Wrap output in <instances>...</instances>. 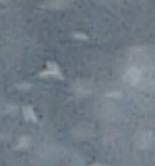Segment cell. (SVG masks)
<instances>
[{
	"label": "cell",
	"mask_w": 155,
	"mask_h": 166,
	"mask_svg": "<svg viewBox=\"0 0 155 166\" xmlns=\"http://www.w3.org/2000/svg\"><path fill=\"white\" fill-rule=\"evenodd\" d=\"M73 134L77 138H81V139L90 138L95 135V128L88 123H82L74 129Z\"/></svg>",
	"instance_id": "cell-4"
},
{
	"label": "cell",
	"mask_w": 155,
	"mask_h": 166,
	"mask_svg": "<svg viewBox=\"0 0 155 166\" xmlns=\"http://www.w3.org/2000/svg\"><path fill=\"white\" fill-rule=\"evenodd\" d=\"M23 114H24V117H25L27 120L34 122L37 121L36 114H35L32 108H31L30 106H26V107L23 108Z\"/></svg>",
	"instance_id": "cell-9"
},
{
	"label": "cell",
	"mask_w": 155,
	"mask_h": 166,
	"mask_svg": "<svg viewBox=\"0 0 155 166\" xmlns=\"http://www.w3.org/2000/svg\"><path fill=\"white\" fill-rule=\"evenodd\" d=\"M125 79L130 86H136L142 79V72L137 67L132 66L125 72Z\"/></svg>",
	"instance_id": "cell-3"
},
{
	"label": "cell",
	"mask_w": 155,
	"mask_h": 166,
	"mask_svg": "<svg viewBox=\"0 0 155 166\" xmlns=\"http://www.w3.org/2000/svg\"><path fill=\"white\" fill-rule=\"evenodd\" d=\"M42 154L45 156H57V154L60 152L61 149L59 147H54V146H45L42 148Z\"/></svg>",
	"instance_id": "cell-8"
},
{
	"label": "cell",
	"mask_w": 155,
	"mask_h": 166,
	"mask_svg": "<svg viewBox=\"0 0 155 166\" xmlns=\"http://www.w3.org/2000/svg\"><path fill=\"white\" fill-rule=\"evenodd\" d=\"M30 143V140L28 137H23L20 141H19V147H28V145Z\"/></svg>",
	"instance_id": "cell-10"
},
{
	"label": "cell",
	"mask_w": 155,
	"mask_h": 166,
	"mask_svg": "<svg viewBox=\"0 0 155 166\" xmlns=\"http://www.w3.org/2000/svg\"><path fill=\"white\" fill-rule=\"evenodd\" d=\"M70 0H48L46 1L44 7L49 9H64L68 8Z\"/></svg>",
	"instance_id": "cell-5"
},
{
	"label": "cell",
	"mask_w": 155,
	"mask_h": 166,
	"mask_svg": "<svg viewBox=\"0 0 155 166\" xmlns=\"http://www.w3.org/2000/svg\"><path fill=\"white\" fill-rule=\"evenodd\" d=\"M41 76H52L55 77H61V71L59 69V67L57 66L55 63L53 62H49L47 64V68L44 72L41 73Z\"/></svg>",
	"instance_id": "cell-6"
},
{
	"label": "cell",
	"mask_w": 155,
	"mask_h": 166,
	"mask_svg": "<svg viewBox=\"0 0 155 166\" xmlns=\"http://www.w3.org/2000/svg\"><path fill=\"white\" fill-rule=\"evenodd\" d=\"M75 91L81 95H87L91 92V86L90 83H87L86 80H81L75 83Z\"/></svg>",
	"instance_id": "cell-7"
},
{
	"label": "cell",
	"mask_w": 155,
	"mask_h": 166,
	"mask_svg": "<svg viewBox=\"0 0 155 166\" xmlns=\"http://www.w3.org/2000/svg\"><path fill=\"white\" fill-rule=\"evenodd\" d=\"M76 37L79 38H81V39H85L84 38H86V36L83 35V34H76Z\"/></svg>",
	"instance_id": "cell-11"
},
{
	"label": "cell",
	"mask_w": 155,
	"mask_h": 166,
	"mask_svg": "<svg viewBox=\"0 0 155 166\" xmlns=\"http://www.w3.org/2000/svg\"><path fill=\"white\" fill-rule=\"evenodd\" d=\"M4 1H6V0H0V2H4Z\"/></svg>",
	"instance_id": "cell-12"
},
{
	"label": "cell",
	"mask_w": 155,
	"mask_h": 166,
	"mask_svg": "<svg viewBox=\"0 0 155 166\" xmlns=\"http://www.w3.org/2000/svg\"><path fill=\"white\" fill-rule=\"evenodd\" d=\"M94 166H99V165H94Z\"/></svg>",
	"instance_id": "cell-13"
},
{
	"label": "cell",
	"mask_w": 155,
	"mask_h": 166,
	"mask_svg": "<svg viewBox=\"0 0 155 166\" xmlns=\"http://www.w3.org/2000/svg\"><path fill=\"white\" fill-rule=\"evenodd\" d=\"M95 111L100 117L108 119L116 117L118 114V109L116 106L113 105L112 102L109 101L99 102L98 104H96Z\"/></svg>",
	"instance_id": "cell-2"
},
{
	"label": "cell",
	"mask_w": 155,
	"mask_h": 166,
	"mask_svg": "<svg viewBox=\"0 0 155 166\" xmlns=\"http://www.w3.org/2000/svg\"><path fill=\"white\" fill-rule=\"evenodd\" d=\"M135 144L141 149H149L154 142V133L149 130H141L135 135Z\"/></svg>",
	"instance_id": "cell-1"
}]
</instances>
